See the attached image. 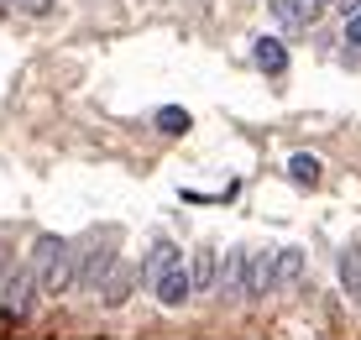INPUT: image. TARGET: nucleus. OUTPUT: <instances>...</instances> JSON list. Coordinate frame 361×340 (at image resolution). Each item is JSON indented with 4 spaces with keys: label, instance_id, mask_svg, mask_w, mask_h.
<instances>
[{
    "label": "nucleus",
    "instance_id": "f257e3e1",
    "mask_svg": "<svg viewBox=\"0 0 361 340\" xmlns=\"http://www.w3.org/2000/svg\"><path fill=\"white\" fill-rule=\"evenodd\" d=\"M32 272L42 283V293H68L73 278H79V246L68 236H37L32 241Z\"/></svg>",
    "mask_w": 361,
    "mask_h": 340
},
{
    "label": "nucleus",
    "instance_id": "f03ea898",
    "mask_svg": "<svg viewBox=\"0 0 361 340\" xmlns=\"http://www.w3.org/2000/svg\"><path fill=\"white\" fill-rule=\"evenodd\" d=\"M183 267V251L173 236H152V246H147L142 267H136V278H142V293H157V283H163V272Z\"/></svg>",
    "mask_w": 361,
    "mask_h": 340
},
{
    "label": "nucleus",
    "instance_id": "7ed1b4c3",
    "mask_svg": "<svg viewBox=\"0 0 361 340\" xmlns=\"http://www.w3.org/2000/svg\"><path fill=\"white\" fill-rule=\"evenodd\" d=\"M37 293H42L37 272H32V267H16V272L6 278V288H0V309H6L11 320H32V309H37Z\"/></svg>",
    "mask_w": 361,
    "mask_h": 340
},
{
    "label": "nucleus",
    "instance_id": "20e7f679",
    "mask_svg": "<svg viewBox=\"0 0 361 340\" xmlns=\"http://www.w3.org/2000/svg\"><path fill=\"white\" fill-rule=\"evenodd\" d=\"M136 283H142V278H136V267L116 257V267L105 272V283H99V293H94V298H99V309H110V314L126 309L131 298H136Z\"/></svg>",
    "mask_w": 361,
    "mask_h": 340
},
{
    "label": "nucleus",
    "instance_id": "39448f33",
    "mask_svg": "<svg viewBox=\"0 0 361 340\" xmlns=\"http://www.w3.org/2000/svg\"><path fill=\"white\" fill-rule=\"evenodd\" d=\"M116 257L121 251H110L105 241H94V246H79V293H99V283H105V272L116 267Z\"/></svg>",
    "mask_w": 361,
    "mask_h": 340
},
{
    "label": "nucleus",
    "instance_id": "423d86ee",
    "mask_svg": "<svg viewBox=\"0 0 361 340\" xmlns=\"http://www.w3.org/2000/svg\"><path fill=\"white\" fill-rule=\"evenodd\" d=\"M267 11H272V21H278L283 32H309L319 16H325V6H314V0H267Z\"/></svg>",
    "mask_w": 361,
    "mask_h": 340
},
{
    "label": "nucleus",
    "instance_id": "0eeeda50",
    "mask_svg": "<svg viewBox=\"0 0 361 340\" xmlns=\"http://www.w3.org/2000/svg\"><path fill=\"white\" fill-rule=\"evenodd\" d=\"M246 262H252L246 246H231L226 262H220V298H226V304H241L246 298Z\"/></svg>",
    "mask_w": 361,
    "mask_h": 340
},
{
    "label": "nucleus",
    "instance_id": "6e6552de",
    "mask_svg": "<svg viewBox=\"0 0 361 340\" xmlns=\"http://www.w3.org/2000/svg\"><path fill=\"white\" fill-rule=\"evenodd\" d=\"M252 63L267 73V79H283V73H288V42H283V37H257Z\"/></svg>",
    "mask_w": 361,
    "mask_h": 340
},
{
    "label": "nucleus",
    "instance_id": "1a4fd4ad",
    "mask_svg": "<svg viewBox=\"0 0 361 340\" xmlns=\"http://www.w3.org/2000/svg\"><path fill=\"white\" fill-rule=\"evenodd\" d=\"M157 304L163 309H183L194 298V278H189V262H183V267H173V272H163V283H157Z\"/></svg>",
    "mask_w": 361,
    "mask_h": 340
},
{
    "label": "nucleus",
    "instance_id": "9d476101",
    "mask_svg": "<svg viewBox=\"0 0 361 340\" xmlns=\"http://www.w3.org/2000/svg\"><path fill=\"white\" fill-rule=\"evenodd\" d=\"M304 267H309L304 246H278V251H272V293L288 288V283H298V278H304Z\"/></svg>",
    "mask_w": 361,
    "mask_h": 340
},
{
    "label": "nucleus",
    "instance_id": "9b49d317",
    "mask_svg": "<svg viewBox=\"0 0 361 340\" xmlns=\"http://www.w3.org/2000/svg\"><path fill=\"white\" fill-rule=\"evenodd\" d=\"M189 278H194V293H215L220 288V251L199 246L189 257Z\"/></svg>",
    "mask_w": 361,
    "mask_h": 340
},
{
    "label": "nucleus",
    "instance_id": "f8f14e48",
    "mask_svg": "<svg viewBox=\"0 0 361 340\" xmlns=\"http://www.w3.org/2000/svg\"><path fill=\"white\" fill-rule=\"evenodd\" d=\"M272 293V251H252L246 262V298H267Z\"/></svg>",
    "mask_w": 361,
    "mask_h": 340
},
{
    "label": "nucleus",
    "instance_id": "ddd939ff",
    "mask_svg": "<svg viewBox=\"0 0 361 340\" xmlns=\"http://www.w3.org/2000/svg\"><path fill=\"white\" fill-rule=\"evenodd\" d=\"M335 272H341V288L361 304V241H351L341 257H335Z\"/></svg>",
    "mask_w": 361,
    "mask_h": 340
},
{
    "label": "nucleus",
    "instance_id": "4468645a",
    "mask_svg": "<svg viewBox=\"0 0 361 340\" xmlns=\"http://www.w3.org/2000/svg\"><path fill=\"white\" fill-rule=\"evenodd\" d=\"M288 178L298 188H314L319 178H325V162H319L314 152H288Z\"/></svg>",
    "mask_w": 361,
    "mask_h": 340
},
{
    "label": "nucleus",
    "instance_id": "2eb2a0df",
    "mask_svg": "<svg viewBox=\"0 0 361 340\" xmlns=\"http://www.w3.org/2000/svg\"><path fill=\"white\" fill-rule=\"evenodd\" d=\"M152 121H157V131H163V136H183V131H189V110H183V105H163Z\"/></svg>",
    "mask_w": 361,
    "mask_h": 340
},
{
    "label": "nucleus",
    "instance_id": "dca6fc26",
    "mask_svg": "<svg viewBox=\"0 0 361 340\" xmlns=\"http://www.w3.org/2000/svg\"><path fill=\"white\" fill-rule=\"evenodd\" d=\"M16 11H27V16H53L58 11V0H11Z\"/></svg>",
    "mask_w": 361,
    "mask_h": 340
},
{
    "label": "nucleus",
    "instance_id": "f3484780",
    "mask_svg": "<svg viewBox=\"0 0 361 340\" xmlns=\"http://www.w3.org/2000/svg\"><path fill=\"white\" fill-rule=\"evenodd\" d=\"M345 47H361V11L345 21Z\"/></svg>",
    "mask_w": 361,
    "mask_h": 340
},
{
    "label": "nucleus",
    "instance_id": "a211bd4d",
    "mask_svg": "<svg viewBox=\"0 0 361 340\" xmlns=\"http://www.w3.org/2000/svg\"><path fill=\"white\" fill-rule=\"evenodd\" d=\"M335 58H341V68H361V47H341Z\"/></svg>",
    "mask_w": 361,
    "mask_h": 340
},
{
    "label": "nucleus",
    "instance_id": "6ab92c4d",
    "mask_svg": "<svg viewBox=\"0 0 361 340\" xmlns=\"http://www.w3.org/2000/svg\"><path fill=\"white\" fill-rule=\"evenodd\" d=\"M335 11H341V16H345V21H351V16H356V11H361V0H335Z\"/></svg>",
    "mask_w": 361,
    "mask_h": 340
},
{
    "label": "nucleus",
    "instance_id": "aec40b11",
    "mask_svg": "<svg viewBox=\"0 0 361 340\" xmlns=\"http://www.w3.org/2000/svg\"><path fill=\"white\" fill-rule=\"evenodd\" d=\"M6 278H11V257H6V246H0V288H6Z\"/></svg>",
    "mask_w": 361,
    "mask_h": 340
},
{
    "label": "nucleus",
    "instance_id": "412c9836",
    "mask_svg": "<svg viewBox=\"0 0 361 340\" xmlns=\"http://www.w3.org/2000/svg\"><path fill=\"white\" fill-rule=\"evenodd\" d=\"M6 11H11V0H0V16H6Z\"/></svg>",
    "mask_w": 361,
    "mask_h": 340
},
{
    "label": "nucleus",
    "instance_id": "4be33fe9",
    "mask_svg": "<svg viewBox=\"0 0 361 340\" xmlns=\"http://www.w3.org/2000/svg\"><path fill=\"white\" fill-rule=\"evenodd\" d=\"M314 6H335V0H314Z\"/></svg>",
    "mask_w": 361,
    "mask_h": 340
}]
</instances>
